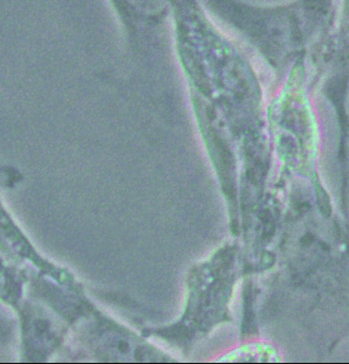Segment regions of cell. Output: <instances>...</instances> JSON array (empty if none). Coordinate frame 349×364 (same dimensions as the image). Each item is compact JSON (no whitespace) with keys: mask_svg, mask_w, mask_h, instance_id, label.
<instances>
[{"mask_svg":"<svg viewBox=\"0 0 349 364\" xmlns=\"http://www.w3.org/2000/svg\"><path fill=\"white\" fill-rule=\"evenodd\" d=\"M262 261L265 265H264V268H268L273 264L274 262V255L270 253V252H264V254L262 256Z\"/></svg>","mask_w":349,"mask_h":364,"instance_id":"277c9868","label":"cell"},{"mask_svg":"<svg viewBox=\"0 0 349 364\" xmlns=\"http://www.w3.org/2000/svg\"><path fill=\"white\" fill-rule=\"evenodd\" d=\"M317 198H318V204H319V209L322 211L323 214L325 216L329 217L331 215V205H330V198L328 193L326 192V190L320 186V185H317Z\"/></svg>","mask_w":349,"mask_h":364,"instance_id":"3957f363","label":"cell"},{"mask_svg":"<svg viewBox=\"0 0 349 364\" xmlns=\"http://www.w3.org/2000/svg\"><path fill=\"white\" fill-rule=\"evenodd\" d=\"M260 219L264 222V223H269L270 222V214L268 211H262L260 214Z\"/></svg>","mask_w":349,"mask_h":364,"instance_id":"52a82bcc","label":"cell"},{"mask_svg":"<svg viewBox=\"0 0 349 364\" xmlns=\"http://www.w3.org/2000/svg\"><path fill=\"white\" fill-rule=\"evenodd\" d=\"M159 334L162 335V337L166 338V339H169V340L179 341V340H184V339L189 338L188 329L184 327V326H181V325H177V326H173L171 328L161 330Z\"/></svg>","mask_w":349,"mask_h":364,"instance_id":"7a4b0ae2","label":"cell"},{"mask_svg":"<svg viewBox=\"0 0 349 364\" xmlns=\"http://www.w3.org/2000/svg\"><path fill=\"white\" fill-rule=\"evenodd\" d=\"M119 348L121 351H126L128 349V345L127 343H125V342H121V343L119 344Z\"/></svg>","mask_w":349,"mask_h":364,"instance_id":"ba28073f","label":"cell"},{"mask_svg":"<svg viewBox=\"0 0 349 364\" xmlns=\"http://www.w3.org/2000/svg\"><path fill=\"white\" fill-rule=\"evenodd\" d=\"M247 177H248V180H249L251 183L256 184V176H255L254 170H252V169L248 170L247 171Z\"/></svg>","mask_w":349,"mask_h":364,"instance_id":"8992f818","label":"cell"},{"mask_svg":"<svg viewBox=\"0 0 349 364\" xmlns=\"http://www.w3.org/2000/svg\"><path fill=\"white\" fill-rule=\"evenodd\" d=\"M245 314H244V324H243V332L251 333L253 327V321H254V315H253L252 310V289L250 285H247L245 289Z\"/></svg>","mask_w":349,"mask_h":364,"instance_id":"6da1fadb","label":"cell"},{"mask_svg":"<svg viewBox=\"0 0 349 364\" xmlns=\"http://www.w3.org/2000/svg\"><path fill=\"white\" fill-rule=\"evenodd\" d=\"M314 242V236L311 233H307L305 236L301 238V243L305 246H310Z\"/></svg>","mask_w":349,"mask_h":364,"instance_id":"5b68a950","label":"cell"},{"mask_svg":"<svg viewBox=\"0 0 349 364\" xmlns=\"http://www.w3.org/2000/svg\"><path fill=\"white\" fill-rule=\"evenodd\" d=\"M322 247L324 248V249H326V250H329V247H327V246H326V244H322Z\"/></svg>","mask_w":349,"mask_h":364,"instance_id":"30bf717a","label":"cell"},{"mask_svg":"<svg viewBox=\"0 0 349 364\" xmlns=\"http://www.w3.org/2000/svg\"><path fill=\"white\" fill-rule=\"evenodd\" d=\"M232 232H233L234 234H236V235H237V234L239 233V231H238V226H237V222H235V221H233V222H232Z\"/></svg>","mask_w":349,"mask_h":364,"instance_id":"9c48e42d","label":"cell"}]
</instances>
